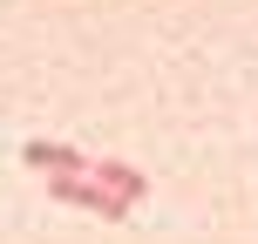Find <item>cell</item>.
<instances>
[{"instance_id": "cell-1", "label": "cell", "mask_w": 258, "mask_h": 244, "mask_svg": "<svg viewBox=\"0 0 258 244\" xmlns=\"http://www.w3.org/2000/svg\"><path fill=\"white\" fill-rule=\"evenodd\" d=\"M48 190L61 197V204H82V210H95V217H129V204H122V197H109L95 177H48Z\"/></svg>"}, {"instance_id": "cell-2", "label": "cell", "mask_w": 258, "mask_h": 244, "mask_svg": "<svg viewBox=\"0 0 258 244\" xmlns=\"http://www.w3.org/2000/svg\"><path fill=\"white\" fill-rule=\"evenodd\" d=\"M27 170H41V177H89V163L95 156H82L75 142H27Z\"/></svg>"}, {"instance_id": "cell-3", "label": "cell", "mask_w": 258, "mask_h": 244, "mask_svg": "<svg viewBox=\"0 0 258 244\" xmlns=\"http://www.w3.org/2000/svg\"><path fill=\"white\" fill-rule=\"evenodd\" d=\"M89 177L102 183L109 197H122L129 210H136V204H143V190H150V183H143V177H136L129 163H116V156H95V163H89Z\"/></svg>"}]
</instances>
